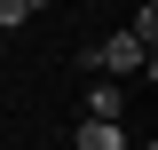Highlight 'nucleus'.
I'll return each instance as SVG.
<instances>
[{"label": "nucleus", "instance_id": "f03ea898", "mask_svg": "<svg viewBox=\"0 0 158 150\" xmlns=\"http://www.w3.org/2000/svg\"><path fill=\"white\" fill-rule=\"evenodd\" d=\"M87 119H127V95H118V79H95V87H87Z\"/></svg>", "mask_w": 158, "mask_h": 150}, {"label": "nucleus", "instance_id": "39448f33", "mask_svg": "<svg viewBox=\"0 0 158 150\" xmlns=\"http://www.w3.org/2000/svg\"><path fill=\"white\" fill-rule=\"evenodd\" d=\"M40 8H56V0H32V16H40Z\"/></svg>", "mask_w": 158, "mask_h": 150}, {"label": "nucleus", "instance_id": "7ed1b4c3", "mask_svg": "<svg viewBox=\"0 0 158 150\" xmlns=\"http://www.w3.org/2000/svg\"><path fill=\"white\" fill-rule=\"evenodd\" d=\"M79 150H127L118 119H79Z\"/></svg>", "mask_w": 158, "mask_h": 150}, {"label": "nucleus", "instance_id": "f257e3e1", "mask_svg": "<svg viewBox=\"0 0 158 150\" xmlns=\"http://www.w3.org/2000/svg\"><path fill=\"white\" fill-rule=\"evenodd\" d=\"M79 63H95L103 79H135V71L150 79V71H158V56H150V48H142L135 32H111V40H103V48H79Z\"/></svg>", "mask_w": 158, "mask_h": 150}, {"label": "nucleus", "instance_id": "20e7f679", "mask_svg": "<svg viewBox=\"0 0 158 150\" xmlns=\"http://www.w3.org/2000/svg\"><path fill=\"white\" fill-rule=\"evenodd\" d=\"M24 16H32V0H0V40H8V32H24Z\"/></svg>", "mask_w": 158, "mask_h": 150}]
</instances>
